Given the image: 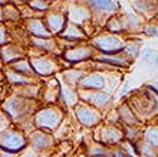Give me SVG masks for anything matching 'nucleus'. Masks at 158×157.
I'll return each mask as SVG.
<instances>
[{"label":"nucleus","mask_w":158,"mask_h":157,"mask_svg":"<svg viewBox=\"0 0 158 157\" xmlns=\"http://www.w3.org/2000/svg\"><path fill=\"white\" fill-rule=\"evenodd\" d=\"M42 95H43L46 105H55L56 101L59 99V95H60V85L58 84V81L53 79L49 84H46L42 89Z\"/></svg>","instance_id":"aec40b11"},{"label":"nucleus","mask_w":158,"mask_h":157,"mask_svg":"<svg viewBox=\"0 0 158 157\" xmlns=\"http://www.w3.org/2000/svg\"><path fill=\"white\" fill-rule=\"evenodd\" d=\"M7 117L12 120V123L17 124V127H22L26 121H32L33 123L35 112L39 110L38 101L36 99L23 98L19 95H9L3 99V102L0 105Z\"/></svg>","instance_id":"f257e3e1"},{"label":"nucleus","mask_w":158,"mask_h":157,"mask_svg":"<svg viewBox=\"0 0 158 157\" xmlns=\"http://www.w3.org/2000/svg\"><path fill=\"white\" fill-rule=\"evenodd\" d=\"M63 120V110L59 105L40 107L33 116V127L42 131H55Z\"/></svg>","instance_id":"f03ea898"},{"label":"nucleus","mask_w":158,"mask_h":157,"mask_svg":"<svg viewBox=\"0 0 158 157\" xmlns=\"http://www.w3.org/2000/svg\"><path fill=\"white\" fill-rule=\"evenodd\" d=\"M144 141L152 147H158V125L147 128L144 131Z\"/></svg>","instance_id":"c756f323"},{"label":"nucleus","mask_w":158,"mask_h":157,"mask_svg":"<svg viewBox=\"0 0 158 157\" xmlns=\"http://www.w3.org/2000/svg\"><path fill=\"white\" fill-rule=\"evenodd\" d=\"M151 87L154 88V89H157V92H158V81H155V84H152Z\"/></svg>","instance_id":"a18cd8bd"},{"label":"nucleus","mask_w":158,"mask_h":157,"mask_svg":"<svg viewBox=\"0 0 158 157\" xmlns=\"http://www.w3.org/2000/svg\"><path fill=\"white\" fill-rule=\"evenodd\" d=\"M0 69H2V62H0Z\"/></svg>","instance_id":"09e8293b"},{"label":"nucleus","mask_w":158,"mask_h":157,"mask_svg":"<svg viewBox=\"0 0 158 157\" xmlns=\"http://www.w3.org/2000/svg\"><path fill=\"white\" fill-rule=\"evenodd\" d=\"M12 125V120L7 117V114L0 108V133L3 131V130H6V128H9Z\"/></svg>","instance_id":"72a5a7b5"},{"label":"nucleus","mask_w":158,"mask_h":157,"mask_svg":"<svg viewBox=\"0 0 158 157\" xmlns=\"http://www.w3.org/2000/svg\"><path fill=\"white\" fill-rule=\"evenodd\" d=\"M29 2H32V0H9V3L15 4V6H17V7H20V6H25V4H27Z\"/></svg>","instance_id":"58836bf2"},{"label":"nucleus","mask_w":158,"mask_h":157,"mask_svg":"<svg viewBox=\"0 0 158 157\" xmlns=\"http://www.w3.org/2000/svg\"><path fill=\"white\" fill-rule=\"evenodd\" d=\"M42 89L43 87L39 84H32V85H26V87H17L13 88V94L23 97V98H29V99H38L42 95Z\"/></svg>","instance_id":"4be33fe9"},{"label":"nucleus","mask_w":158,"mask_h":157,"mask_svg":"<svg viewBox=\"0 0 158 157\" xmlns=\"http://www.w3.org/2000/svg\"><path fill=\"white\" fill-rule=\"evenodd\" d=\"M0 23H4V16H3V7H0Z\"/></svg>","instance_id":"a19ab883"},{"label":"nucleus","mask_w":158,"mask_h":157,"mask_svg":"<svg viewBox=\"0 0 158 157\" xmlns=\"http://www.w3.org/2000/svg\"><path fill=\"white\" fill-rule=\"evenodd\" d=\"M19 154H13V153H7V151H3L0 150V157H17Z\"/></svg>","instance_id":"ea45409f"},{"label":"nucleus","mask_w":158,"mask_h":157,"mask_svg":"<svg viewBox=\"0 0 158 157\" xmlns=\"http://www.w3.org/2000/svg\"><path fill=\"white\" fill-rule=\"evenodd\" d=\"M79 101L89 104L92 107L98 108H105L106 105H109V102L112 101L111 94H108L106 91H89V89H79Z\"/></svg>","instance_id":"1a4fd4ad"},{"label":"nucleus","mask_w":158,"mask_h":157,"mask_svg":"<svg viewBox=\"0 0 158 157\" xmlns=\"http://www.w3.org/2000/svg\"><path fill=\"white\" fill-rule=\"evenodd\" d=\"M154 65H155V66H158V56H157V58H155V61H154Z\"/></svg>","instance_id":"49530a36"},{"label":"nucleus","mask_w":158,"mask_h":157,"mask_svg":"<svg viewBox=\"0 0 158 157\" xmlns=\"http://www.w3.org/2000/svg\"><path fill=\"white\" fill-rule=\"evenodd\" d=\"M46 2H48V3H50V4H52V3H53V2H56V0H46Z\"/></svg>","instance_id":"de8ad7c7"},{"label":"nucleus","mask_w":158,"mask_h":157,"mask_svg":"<svg viewBox=\"0 0 158 157\" xmlns=\"http://www.w3.org/2000/svg\"><path fill=\"white\" fill-rule=\"evenodd\" d=\"M75 114L78 121L85 127H95L102 120V114L99 110L83 101H79L75 105Z\"/></svg>","instance_id":"423d86ee"},{"label":"nucleus","mask_w":158,"mask_h":157,"mask_svg":"<svg viewBox=\"0 0 158 157\" xmlns=\"http://www.w3.org/2000/svg\"><path fill=\"white\" fill-rule=\"evenodd\" d=\"M112 157H131L125 149H115L112 150Z\"/></svg>","instance_id":"e433bc0d"},{"label":"nucleus","mask_w":158,"mask_h":157,"mask_svg":"<svg viewBox=\"0 0 158 157\" xmlns=\"http://www.w3.org/2000/svg\"><path fill=\"white\" fill-rule=\"evenodd\" d=\"M9 3V0H0V7H4Z\"/></svg>","instance_id":"c03bdc74"},{"label":"nucleus","mask_w":158,"mask_h":157,"mask_svg":"<svg viewBox=\"0 0 158 157\" xmlns=\"http://www.w3.org/2000/svg\"><path fill=\"white\" fill-rule=\"evenodd\" d=\"M92 58H95V48L92 45H75L63 52V59L71 63L86 62Z\"/></svg>","instance_id":"9d476101"},{"label":"nucleus","mask_w":158,"mask_h":157,"mask_svg":"<svg viewBox=\"0 0 158 157\" xmlns=\"http://www.w3.org/2000/svg\"><path fill=\"white\" fill-rule=\"evenodd\" d=\"M36 76H50L60 68L58 61L49 55H33L29 58Z\"/></svg>","instance_id":"39448f33"},{"label":"nucleus","mask_w":158,"mask_h":157,"mask_svg":"<svg viewBox=\"0 0 158 157\" xmlns=\"http://www.w3.org/2000/svg\"><path fill=\"white\" fill-rule=\"evenodd\" d=\"M9 42H12V36H10V32H9L7 26L4 23H0V46L6 45Z\"/></svg>","instance_id":"473e14b6"},{"label":"nucleus","mask_w":158,"mask_h":157,"mask_svg":"<svg viewBox=\"0 0 158 157\" xmlns=\"http://www.w3.org/2000/svg\"><path fill=\"white\" fill-rule=\"evenodd\" d=\"M59 99L63 101V104H66L68 107H75L76 104L79 102V94L73 87L65 85V87H60Z\"/></svg>","instance_id":"5701e85b"},{"label":"nucleus","mask_w":158,"mask_h":157,"mask_svg":"<svg viewBox=\"0 0 158 157\" xmlns=\"http://www.w3.org/2000/svg\"><path fill=\"white\" fill-rule=\"evenodd\" d=\"M106 29L109 30V33L112 35H117V33L124 32L127 29V22L122 20V17L119 16H114L109 19V22L106 23Z\"/></svg>","instance_id":"cd10ccee"},{"label":"nucleus","mask_w":158,"mask_h":157,"mask_svg":"<svg viewBox=\"0 0 158 157\" xmlns=\"http://www.w3.org/2000/svg\"><path fill=\"white\" fill-rule=\"evenodd\" d=\"M124 140V131L118 128L117 125L108 124L102 125L96 130L95 134V141L99 144H118Z\"/></svg>","instance_id":"6e6552de"},{"label":"nucleus","mask_w":158,"mask_h":157,"mask_svg":"<svg viewBox=\"0 0 158 157\" xmlns=\"http://www.w3.org/2000/svg\"><path fill=\"white\" fill-rule=\"evenodd\" d=\"M29 144L26 133L20 127L10 125L9 128L0 133V150L7 153L19 154Z\"/></svg>","instance_id":"7ed1b4c3"},{"label":"nucleus","mask_w":158,"mask_h":157,"mask_svg":"<svg viewBox=\"0 0 158 157\" xmlns=\"http://www.w3.org/2000/svg\"><path fill=\"white\" fill-rule=\"evenodd\" d=\"M7 68H10V69L15 71V72H17V74L25 75V76H29V78H38L36 74H35L33 68H32V65H30V61H29L27 56L19 59V61H16V62L10 63Z\"/></svg>","instance_id":"412c9836"},{"label":"nucleus","mask_w":158,"mask_h":157,"mask_svg":"<svg viewBox=\"0 0 158 157\" xmlns=\"http://www.w3.org/2000/svg\"><path fill=\"white\" fill-rule=\"evenodd\" d=\"M3 16H4V22H12V23H16L22 19V13L20 9L15 6L12 3H7L3 7Z\"/></svg>","instance_id":"393cba45"},{"label":"nucleus","mask_w":158,"mask_h":157,"mask_svg":"<svg viewBox=\"0 0 158 157\" xmlns=\"http://www.w3.org/2000/svg\"><path fill=\"white\" fill-rule=\"evenodd\" d=\"M155 58H157V54H155L152 49H145L144 50V55H142V59L148 63H154Z\"/></svg>","instance_id":"c9c22d12"},{"label":"nucleus","mask_w":158,"mask_h":157,"mask_svg":"<svg viewBox=\"0 0 158 157\" xmlns=\"http://www.w3.org/2000/svg\"><path fill=\"white\" fill-rule=\"evenodd\" d=\"M118 117L125 123V125H135L138 123L137 117L132 112V110L127 105V104H122L119 108H118Z\"/></svg>","instance_id":"a878e982"},{"label":"nucleus","mask_w":158,"mask_h":157,"mask_svg":"<svg viewBox=\"0 0 158 157\" xmlns=\"http://www.w3.org/2000/svg\"><path fill=\"white\" fill-rule=\"evenodd\" d=\"M85 6L91 12V19L92 15H94V17L96 15H109V13L117 12L119 9L115 0H85Z\"/></svg>","instance_id":"2eb2a0df"},{"label":"nucleus","mask_w":158,"mask_h":157,"mask_svg":"<svg viewBox=\"0 0 158 157\" xmlns=\"http://www.w3.org/2000/svg\"><path fill=\"white\" fill-rule=\"evenodd\" d=\"M124 52L127 55H129V56H137V54H138V45H137V42H128V43H125Z\"/></svg>","instance_id":"f704fd0d"},{"label":"nucleus","mask_w":158,"mask_h":157,"mask_svg":"<svg viewBox=\"0 0 158 157\" xmlns=\"http://www.w3.org/2000/svg\"><path fill=\"white\" fill-rule=\"evenodd\" d=\"M27 43L30 48H33L39 52V55H46L58 49V41L53 37H48V39H40V37H27Z\"/></svg>","instance_id":"f3484780"},{"label":"nucleus","mask_w":158,"mask_h":157,"mask_svg":"<svg viewBox=\"0 0 158 157\" xmlns=\"http://www.w3.org/2000/svg\"><path fill=\"white\" fill-rule=\"evenodd\" d=\"M66 16L69 23L78 25L81 28H83L88 20H91V12L85 4H69L66 10Z\"/></svg>","instance_id":"dca6fc26"},{"label":"nucleus","mask_w":158,"mask_h":157,"mask_svg":"<svg viewBox=\"0 0 158 157\" xmlns=\"http://www.w3.org/2000/svg\"><path fill=\"white\" fill-rule=\"evenodd\" d=\"M27 6L33 13H46L52 7V4L48 3L46 0H32V2L27 3Z\"/></svg>","instance_id":"c85d7f7f"},{"label":"nucleus","mask_w":158,"mask_h":157,"mask_svg":"<svg viewBox=\"0 0 158 157\" xmlns=\"http://www.w3.org/2000/svg\"><path fill=\"white\" fill-rule=\"evenodd\" d=\"M3 99H4V97H3V88H2V85H0V105H2V102H3Z\"/></svg>","instance_id":"79ce46f5"},{"label":"nucleus","mask_w":158,"mask_h":157,"mask_svg":"<svg viewBox=\"0 0 158 157\" xmlns=\"http://www.w3.org/2000/svg\"><path fill=\"white\" fill-rule=\"evenodd\" d=\"M91 45L95 48V50L102 52V55H114L119 54L124 49V43L117 35L112 33H101L98 36L92 37Z\"/></svg>","instance_id":"20e7f679"},{"label":"nucleus","mask_w":158,"mask_h":157,"mask_svg":"<svg viewBox=\"0 0 158 157\" xmlns=\"http://www.w3.org/2000/svg\"><path fill=\"white\" fill-rule=\"evenodd\" d=\"M27 141H29L30 147L36 150L38 153H45V151H48L55 146L53 137L50 136L48 131H42V130H38V128H35L33 131L27 136Z\"/></svg>","instance_id":"9b49d317"},{"label":"nucleus","mask_w":158,"mask_h":157,"mask_svg":"<svg viewBox=\"0 0 158 157\" xmlns=\"http://www.w3.org/2000/svg\"><path fill=\"white\" fill-rule=\"evenodd\" d=\"M26 56V49L23 45L17 42H9L6 45L0 46V62L3 65L9 66L10 63L16 62L19 59Z\"/></svg>","instance_id":"f8f14e48"},{"label":"nucleus","mask_w":158,"mask_h":157,"mask_svg":"<svg viewBox=\"0 0 158 157\" xmlns=\"http://www.w3.org/2000/svg\"><path fill=\"white\" fill-rule=\"evenodd\" d=\"M106 87V78L101 72H89L85 74L79 81V89H89V91H104Z\"/></svg>","instance_id":"4468645a"},{"label":"nucleus","mask_w":158,"mask_h":157,"mask_svg":"<svg viewBox=\"0 0 158 157\" xmlns=\"http://www.w3.org/2000/svg\"><path fill=\"white\" fill-rule=\"evenodd\" d=\"M4 79L6 82L13 88H17V87H26V85H32V84H38L39 79L38 78H29V76H25V75H20L12 71L10 68L4 71Z\"/></svg>","instance_id":"a211bd4d"},{"label":"nucleus","mask_w":158,"mask_h":157,"mask_svg":"<svg viewBox=\"0 0 158 157\" xmlns=\"http://www.w3.org/2000/svg\"><path fill=\"white\" fill-rule=\"evenodd\" d=\"M144 32H145L148 36H158V28L154 25H150L148 28H145Z\"/></svg>","instance_id":"4c0bfd02"},{"label":"nucleus","mask_w":158,"mask_h":157,"mask_svg":"<svg viewBox=\"0 0 158 157\" xmlns=\"http://www.w3.org/2000/svg\"><path fill=\"white\" fill-rule=\"evenodd\" d=\"M59 36L62 37V39H65V41L78 43V42L85 41V39L88 37V35H86V32L81 28V26L73 25V23H68V26L65 28V30H63Z\"/></svg>","instance_id":"6ab92c4d"},{"label":"nucleus","mask_w":158,"mask_h":157,"mask_svg":"<svg viewBox=\"0 0 158 157\" xmlns=\"http://www.w3.org/2000/svg\"><path fill=\"white\" fill-rule=\"evenodd\" d=\"M35 157H50V154L49 153H38Z\"/></svg>","instance_id":"37998d69"},{"label":"nucleus","mask_w":158,"mask_h":157,"mask_svg":"<svg viewBox=\"0 0 158 157\" xmlns=\"http://www.w3.org/2000/svg\"><path fill=\"white\" fill-rule=\"evenodd\" d=\"M43 20H45L46 28H48V30L50 32L52 36L53 35H60L69 23L66 13L60 12V10H53L52 7H50L49 12H46L43 15Z\"/></svg>","instance_id":"0eeeda50"},{"label":"nucleus","mask_w":158,"mask_h":157,"mask_svg":"<svg viewBox=\"0 0 158 157\" xmlns=\"http://www.w3.org/2000/svg\"><path fill=\"white\" fill-rule=\"evenodd\" d=\"M23 23H25L26 33H27L30 37H40V39L53 37L50 35L49 30H48V28H46L43 17H38V16L29 17V19H25Z\"/></svg>","instance_id":"ddd939ff"},{"label":"nucleus","mask_w":158,"mask_h":157,"mask_svg":"<svg viewBox=\"0 0 158 157\" xmlns=\"http://www.w3.org/2000/svg\"><path fill=\"white\" fill-rule=\"evenodd\" d=\"M96 62H102V63H108L111 66H125L128 65L129 61H127V56L124 55H118V54H114V55H99V56H95L94 58Z\"/></svg>","instance_id":"b1692460"},{"label":"nucleus","mask_w":158,"mask_h":157,"mask_svg":"<svg viewBox=\"0 0 158 157\" xmlns=\"http://www.w3.org/2000/svg\"><path fill=\"white\" fill-rule=\"evenodd\" d=\"M124 137L129 143H137L138 137H139V131H138L137 127H134V125H125V130H124Z\"/></svg>","instance_id":"2f4dec72"},{"label":"nucleus","mask_w":158,"mask_h":157,"mask_svg":"<svg viewBox=\"0 0 158 157\" xmlns=\"http://www.w3.org/2000/svg\"><path fill=\"white\" fill-rule=\"evenodd\" d=\"M63 79H65V82L69 85V87H78L79 81L83 78V75H85V72H83L82 69H66L63 71Z\"/></svg>","instance_id":"bb28decb"},{"label":"nucleus","mask_w":158,"mask_h":157,"mask_svg":"<svg viewBox=\"0 0 158 157\" xmlns=\"http://www.w3.org/2000/svg\"><path fill=\"white\" fill-rule=\"evenodd\" d=\"M138 150V153L141 154V156L144 157H158V153L154 150V147L152 146H150L148 143H145V141H139V143H137V146H135V151Z\"/></svg>","instance_id":"7c9ffc66"}]
</instances>
